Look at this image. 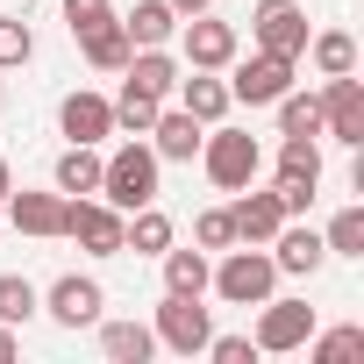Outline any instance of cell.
Returning <instances> with one entry per match:
<instances>
[{"instance_id": "14", "label": "cell", "mask_w": 364, "mask_h": 364, "mask_svg": "<svg viewBox=\"0 0 364 364\" xmlns=\"http://www.w3.org/2000/svg\"><path fill=\"white\" fill-rule=\"evenodd\" d=\"M200 136H208V129H200L186 107H157V122H150L143 143L157 150V164H193V157H200Z\"/></svg>"}, {"instance_id": "1", "label": "cell", "mask_w": 364, "mask_h": 364, "mask_svg": "<svg viewBox=\"0 0 364 364\" xmlns=\"http://www.w3.org/2000/svg\"><path fill=\"white\" fill-rule=\"evenodd\" d=\"M222 264L208 272V293L215 300H229V307H257V300H272L279 293V264H272V250L264 243H229V250H215Z\"/></svg>"}, {"instance_id": "8", "label": "cell", "mask_w": 364, "mask_h": 364, "mask_svg": "<svg viewBox=\"0 0 364 364\" xmlns=\"http://www.w3.org/2000/svg\"><path fill=\"white\" fill-rule=\"evenodd\" d=\"M293 58H272V50H250V58H229V100L243 107H272L286 86H293Z\"/></svg>"}, {"instance_id": "39", "label": "cell", "mask_w": 364, "mask_h": 364, "mask_svg": "<svg viewBox=\"0 0 364 364\" xmlns=\"http://www.w3.org/2000/svg\"><path fill=\"white\" fill-rule=\"evenodd\" d=\"M0 107H8V93H0Z\"/></svg>"}, {"instance_id": "2", "label": "cell", "mask_w": 364, "mask_h": 364, "mask_svg": "<svg viewBox=\"0 0 364 364\" xmlns=\"http://www.w3.org/2000/svg\"><path fill=\"white\" fill-rule=\"evenodd\" d=\"M157 150L143 143V136H129L114 157H100V200L107 208H122V215H136V208H150L157 200Z\"/></svg>"}, {"instance_id": "6", "label": "cell", "mask_w": 364, "mask_h": 364, "mask_svg": "<svg viewBox=\"0 0 364 364\" xmlns=\"http://www.w3.org/2000/svg\"><path fill=\"white\" fill-rule=\"evenodd\" d=\"M150 336H157V350L200 357V350H208V336H215V314H208L200 300H186V293H164V300H157V321H150Z\"/></svg>"}, {"instance_id": "7", "label": "cell", "mask_w": 364, "mask_h": 364, "mask_svg": "<svg viewBox=\"0 0 364 364\" xmlns=\"http://www.w3.org/2000/svg\"><path fill=\"white\" fill-rule=\"evenodd\" d=\"M307 36H314V29H307V8H300V0H257V8H250V43H257V50L300 65Z\"/></svg>"}, {"instance_id": "36", "label": "cell", "mask_w": 364, "mask_h": 364, "mask_svg": "<svg viewBox=\"0 0 364 364\" xmlns=\"http://www.w3.org/2000/svg\"><path fill=\"white\" fill-rule=\"evenodd\" d=\"M15 350H22V336H15V328H8V321H0V364H8V357H15Z\"/></svg>"}, {"instance_id": "17", "label": "cell", "mask_w": 364, "mask_h": 364, "mask_svg": "<svg viewBox=\"0 0 364 364\" xmlns=\"http://www.w3.org/2000/svg\"><path fill=\"white\" fill-rule=\"evenodd\" d=\"M229 222H236V243H272V236H279V222H286V208H279V193L243 186V193H236V208H229Z\"/></svg>"}, {"instance_id": "21", "label": "cell", "mask_w": 364, "mask_h": 364, "mask_svg": "<svg viewBox=\"0 0 364 364\" xmlns=\"http://www.w3.org/2000/svg\"><path fill=\"white\" fill-rule=\"evenodd\" d=\"M122 29H129L136 50H157V43L178 36V8H171V0H136V8L122 15Z\"/></svg>"}, {"instance_id": "23", "label": "cell", "mask_w": 364, "mask_h": 364, "mask_svg": "<svg viewBox=\"0 0 364 364\" xmlns=\"http://www.w3.org/2000/svg\"><path fill=\"white\" fill-rule=\"evenodd\" d=\"M164 264V293H186V300H208V272H215V257L193 243V250H164L157 257Z\"/></svg>"}, {"instance_id": "20", "label": "cell", "mask_w": 364, "mask_h": 364, "mask_svg": "<svg viewBox=\"0 0 364 364\" xmlns=\"http://www.w3.org/2000/svg\"><path fill=\"white\" fill-rule=\"evenodd\" d=\"M93 328H100V357L107 364H150L157 357L150 321H93Z\"/></svg>"}, {"instance_id": "26", "label": "cell", "mask_w": 364, "mask_h": 364, "mask_svg": "<svg viewBox=\"0 0 364 364\" xmlns=\"http://www.w3.org/2000/svg\"><path fill=\"white\" fill-rule=\"evenodd\" d=\"M279 186H321V143L314 136H286L279 143Z\"/></svg>"}, {"instance_id": "12", "label": "cell", "mask_w": 364, "mask_h": 364, "mask_svg": "<svg viewBox=\"0 0 364 364\" xmlns=\"http://www.w3.org/2000/svg\"><path fill=\"white\" fill-rule=\"evenodd\" d=\"M272 250V264H279V279H314L321 264H328V243H321V229H307V222H279V236L264 243Z\"/></svg>"}, {"instance_id": "27", "label": "cell", "mask_w": 364, "mask_h": 364, "mask_svg": "<svg viewBox=\"0 0 364 364\" xmlns=\"http://www.w3.org/2000/svg\"><path fill=\"white\" fill-rule=\"evenodd\" d=\"M43 314V293L22 279V272H0V321H8V328H29Z\"/></svg>"}, {"instance_id": "30", "label": "cell", "mask_w": 364, "mask_h": 364, "mask_svg": "<svg viewBox=\"0 0 364 364\" xmlns=\"http://www.w3.org/2000/svg\"><path fill=\"white\" fill-rule=\"evenodd\" d=\"M321 243H328V257H364V208H336Z\"/></svg>"}, {"instance_id": "5", "label": "cell", "mask_w": 364, "mask_h": 364, "mask_svg": "<svg viewBox=\"0 0 364 364\" xmlns=\"http://www.w3.org/2000/svg\"><path fill=\"white\" fill-rule=\"evenodd\" d=\"M122 208H107L100 193H65V236L79 243V250H93V257H122Z\"/></svg>"}, {"instance_id": "24", "label": "cell", "mask_w": 364, "mask_h": 364, "mask_svg": "<svg viewBox=\"0 0 364 364\" xmlns=\"http://www.w3.org/2000/svg\"><path fill=\"white\" fill-rule=\"evenodd\" d=\"M122 79H129V86H143V93H157V100H171V86H178V58H171L164 43H157V50H129Z\"/></svg>"}, {"instance_id": "32", "label": "cell", "mask_w": 364, "mask_h": 364, "mask_svg": "<svg viewBox=\"0 0 364 364\" xmlns=\"http://www.w3.org/2000/svg\"><path fill=\"white\" fill-rule=\"evenodd\" d=\"M29 58H36V29L15 22V15H0V72H15V65H29Z\"/></svg>"}, {"instance_id": "19", "label": "cell", "mask_w": 364, "mask_h": 364, "mask_svg": "<svg viewBox=\"0 0 364 364\" xmlns=\"http://www.w3.org/2000/svg\"><path fill=\"white\" fill-rule=\"evenodd\" d=\"M50 186L58 193H100V143H65L58 150V164H50Z\"/></svg>"}, {"instance_id": "9", "label": "cell", "mask_w": 364, "mask_h": 364, "mask_svg": "<svg viewBox=\"0 0 364 364\" xmlns=\"http://www.w3.org/2000/svg\"><path fill=\"white\" fill-rule=\"evenodd\" d=\"M314 336V307L307 300H257V328H250V343H257V357H286V350H300Z\"/></svg>"}, {"instance_id": "31", "label": "cell", "mask_w": 364, "mask_h": 364, "mask_svg": "<svg viewBox=\"0 0 364 364\" xmlns=\"http://www.w3.org/2000/svg\"><path fill=\"white\" fill-rule=\"evenodd\" d=\"M300 350H307L314 364H343V357H357V350H364V328H357V321H343V328H321V336H307Z\"/></svg>"}, {"instance_id": "29", "label": "cell", "mask_w": 364, "mask_h": 364, "mask_svg": "<svg viewBox=\"0 0 364 364\" xmlns=\"http://www.w3.org/2000/svg\"><path fill=\"white\" fill-rule=\"evenodd\" d=\"M272 107H279V136H321V100H314V93L286 86Z\"/></svg>"}, {"instance_id": "34", "label": "cell", "mask_w": 364, "mask_h": 364, "mask_svg": "<svg viewBox=\"0 0 364 364\" xmlns=\"http://www.w3.org/2000/svg\"><path fill=\"white\" fill-rule=\"evenodd\" d=\"M200 357H215V364H250V357H257V343H250V336H208V350H200Z\"/></svg>"}, {"instance_id": "25", "label": "cell", "mask_w": 364, "mask_h": 364, "mask_svg": "<svg viewBox=\"0 0 364 364\" xmlns=\"http://www.w3.org/2000/svg\"><path fill=\"white\" fill-rule=\"evenodd\" d=\"M300 58H307L321 79H336V72H357V36H350V29H314Z\"/></svg>"}, {"instance_id": "10", "label": "cell", "mask_w": 364, "mask_h": 364, "mask_svg": "<svg viewBox=\"0 0 364 364\" xmlns=\"http://www.w3.org/2000/svg\"><path fill=\"white\" fill-rule=\"evenodd\" d=\"M236 50H243L236 22H215V15H186L178 22V58H186L193 72H229Z\"/></svg>"}, {"instance_id": "22", "label": "cell", "mask_w": 364, "mask_h": 364, "mask_svg": "<svg viewBox=\"0 0 364 364\" xmlns=\"http://www.w3.org/2000/svg\"><path fill=\"white\" fill-rule=\"evenodd\" d=\"M171 236H178V229H171V215H164L157 200H150V208H136V215L122 222V250H136V257H164V250H171Z\"/></svg>"}, {"instance_id": "16", "label": "cell", "mask_w": 364, "mask_h": 364, "mask_svg": "<svg viewBox=\"0 0 364 364\" xmlns=\"http://www.w3.org/2000/svg\"><path fill=\"white\" fill-rule=\"evenodd\" d=\"M0 222H15L22 236H43V243H50V236H65V193H58V186H50V193H29V186H22V193H8Z\"/></svg>"}, {"instance_id": "4", "label": "cell", "mask_w": 364, "mask_h": 364, "mask_svg": "<svg viewBox=\"0 0 364 364\" xmlns=\"http://www.w3.org/2000/svg\"><path fill=\"white\" fill-rule=\"evenodd\" d=\"M314 100H321V136L343 143V150H364V79L336 72V79H321Z\"/></svg>"}, {"instance_id": "35", "label": "cell", "mask_w": 364, "mask_h": 364, "mask_svg": "<svg viewBox=\"0 0 364 364\" xmlns=\"http://www.w3.org/2000/svg\"><path fill=\"white\" fill-rule=\"evenodd\" d=\"M114 8H107V0H65V29L79 36V29H93V22H107Z\"/></svg>"}, {"instance_id": "18", "label": "cell", "mask_w": 364, "mask_h": 364, "mask_svg": "<svg viewBox=\"0 0 364 364\" xmlns=\"http://www.w3.org/2000/svg\"><path fill=\"white\" fill-rule=\"evenodd\" d=\"M72 43H79V58H86L93 72H122V65H129V50H136V43H129V29H122V15H107V22L79 29Z\"/></svg>"}, {"instance_id": "37", "label": "cell", "mask_w": 364, "mask_h": 364, "mask_svg": "<svg viewBox=\"0 0 364 364\" xmlns=\"http://www.w3.org/2000/svg\"><path fill=\"white\" fill-rule=\"evenodd\" d=\"M171 8H178V22H186V15H208L215 0H171Z\"/></svg>"}, {"instance_id": "33", "label": "cell", "mask_w": 364, "mask_h": 364, "mask_svg": "<svg viewBox=\"0 0 364 364\" xmlns=\"http://www.w3.org/2000/svg\"><path fill=\"white\" fill-rule=\"evenodd\" d=\"M193 243H200L208 257H215V250H229V243H236V222H229V208H200V215H193Z\"/></svg>"}, {"instance_id": "3", "label": "cell", "mask_w": 364, "mask_h": 364, "mask_svg": "<svg viewBox=\"0 0 364 364\" xmlns=\"http://www.w3.org/2000/svg\"><path fill=\"white\" fill-rule=\"evenodd\" d=\"M200 171L215 178L222 193H243V186H257V171H264V143H257L250 129L215 122V129L200 136Z\"/></svg>"}, {"instance_id": "15", "label": "cell", "mask_w": 364, "mask_h": 364, "mask_svg": "<svg viewBox=\"0 0 364 364\" xmlns=\"http://www.w3.org/2000/svg\"><path fill=\"white\" fill-rule=\"evenodd\" d=\"M171 93H178V107H186L200 129L229 122V107H236V100H229V79H222V72H193V65L178 72V86H171Z\"/></svg>"}, {"instance_id": "11", "label": "cell", "mask_w": 364, "mask_h": 364, "mask_svg": "<svg viewBox=\"0 0 364 364\" xmlns=\"http://www.w3.org/2000/svg\"><path fill=\"white\" fill-rule=\"evenodd\" d=\"M100 307H107V293H100V279H93V272H65V279L43 293V314H50L58 328H93V321H100Z\"/></svg>"}, {"instance_id": "38", "label": "cell", "mask_w": 364, "mask_h": 364, "mask_svg": "<svg viewBox=\"0 0 364 364\" xmlns=\"http://www.w3.org/2000/svg\"><path fill=\"white\" fill-rule=\"evenodd\" d=\"M8 193H15V171H8V157H0V208H8Z\"/></svg>"}, {"instance_id": "13", "label": "cell", "mask_w": 364, "mask_h": 364, "mask_svg": "<svg viewBox=\"0 0 364 364\" xmlns=\"http://www.w3.org/2000/svg\"><path fill=\"white\" fill-rule=\"evenodd\" d=\"M58 129H65L72 143H107V136H114V100L79 86V93H65V100H58Z\"/></svg>"}, {"instance_id": "28", "label": "cell", "mask_w": 364, "mask_h": 364, "mask_svg": "<svg viewBox=\"0 0 364 364\" xmlns=\"http://www.w3.org/2000/svg\"><path fill=\"white\" fill-rule=\"evenodd\" d=\"M157 107H164L157 93H143V86H129V79H122V93H114V129H122V136H150Z\"/></svg>"}]
</instances>
